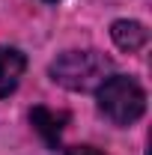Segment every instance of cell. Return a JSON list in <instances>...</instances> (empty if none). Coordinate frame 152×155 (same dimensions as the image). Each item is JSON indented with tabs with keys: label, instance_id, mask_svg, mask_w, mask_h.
Masks as SVG:
<instances>
[{
	"label": "cell",
	"instance_id": "277c9868",
	"mask_svg": "<svg viewBox=\"0 0 152 155\" xmlns=\"http://www.w3.org/2000/svg\"><path fill=\"white\" fill-rule=\"evenodd\" d=\"M24 66H27V60H24L21 51L0 45V98L9 96V93L18 87L21 75H24Z\"/></svg>",
	"mask_w": 152,
	"mask_h": 155
},
{
	"label": "cell",
	"instance_id": "7a4b0ae2",
	"mask_svg": "<svg viewBox=\"0 0 152 155\" xmlns=\"http://www.w3.org/2000/svg\"><path fill=\"white\" fill-rule=\"evenodd\" d=\"M95 96H98V110L114 125H131L146 110V93L128 75H111L95 90Z\"/></svg>",
	"mask_w": 152,
	"mask_h": 155
},
{
	"label": "cell",
	"instance_id": "5b68a950",
	"mask_svg": "<svg viewBox=\"0 0 152 155\" xmlns=\"http://www.w3.org/2000/svg\"><path fill=\"white\" fill-rule=\"evenodd\" d=\"M111 36H114L116 48H122V51H140L146 42H149V33H146V27L140 24V21H114V27H111Z\"/></svg>",
	"mask_w": 152,
	"mask_h": 155
},
{
	"label": "cell",
	"instance_id": "8992f818",
	"mask_svg": "<svg viewBox=\"0 0 152 155\" xmlns=\"http://www.w3.org/2000/svg\"><path fill=\"white\" fill-rule=\"evenodd\" d=\"M66 155H101V152L93 146H72V149H66Z\"/></svg>",
	"mask_w": 152,
	"mask_h": 155
},
{
	"label": "cell",
	"instance_id": "3957f363",
	"mask_svg": "<svg viewBox=\"0 0 152 155\" xmlns=\"http://www.w3.org/2000/svg\"><path fill=\"white\" fill-rule=\"evenodd\" d=\"M66 119H69L66 114H57V110H51V107H33V110H30V122H33V128L45 137V143H48L51 149H57V146H60V134H63Z\"/></svg>",
	"mask_w": 152,
	"mask_h": 155
},
{
	"label": "cell",
	"instance_id": "6da1fadb",
	"mask_svg": "<svg viewBox=\"0 0 152 155\" xmlns=\"http://www.w3.org/2000/svg\"><path fill=\"white\" fill-rule=\"evenodd\" d=\"M48 72H51V81L60 87L75 93H90L111 78L114 63L98 51H66L51 63Z\"/></svg>",
	"mask_w": 152,
	"mask_h": 155
}]
</instances>
